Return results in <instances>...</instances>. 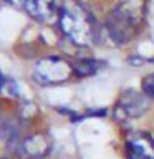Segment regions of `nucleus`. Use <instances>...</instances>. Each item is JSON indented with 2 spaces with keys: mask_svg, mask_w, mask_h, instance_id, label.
<instances>
[{
  "mask_svg": "<svg viewBox=\"0 0 154 159\" xmlns=\"http://www.w3.org/2000/svg\"><path fill=\"white\" fill-rule=\"evenodd\" d=\"M58 27L71 43L89 47L98 42V23L93 13L78 0H66L58 10Z\"/></svg>",
  "mask_w": 154,
  "mask_h": 159,
  "instance_id": "obj_1",
  "label": "nucleus"
},
{
  "mask_svg": "<svg viewBox=\"0 0 154 159\" xmlns=\"http://www.w3.org/2000/svg\"><path fill=\"white\" fill-rule=\"evenodd\" d=\"M146 2L144 0H119L109 10L104 28L116 45H126L141 30Z\"/></svg>",
  "mask_w": 154,
  "mask_h": 159,
  "instance_id": "obj_2",
  "label": "nucleus"
},
{
  "mask_svg": "<svg viewBox=\"0 0 154 159\" xmlns=\"http://www.w3.org/2000/svg\"><path fill=\"white\" fill-rule=\"evenodd\" d=\"M73 75V65L60 57H45L33 68V80L42 86L61 84Z\"/></svg>",
  "mask_w": 154,
  "mask_h": 159,
  "instance_id": "obj_3",
  "label": "nucleus"
},
{
  "mask_svg": "<svg viewBox=\"0 0 154 159\" xmlns=\"http://www.w3.org/2000/svg\"><path fill=\"white\" fill-rule=\"evenodd\" d=\"M147 108H149V98L144 93L134 91V89L123 91L121 98L118 101V111L123 113V116L126 118L143 116Z\"/></svg>",
  "mask_w": 154,
  "mask_h": 159,
  "instance_id": "obj_4",
  "label": "nucleus"
},
{
  "mask_svg": "<svg viewBox=\"0 0 154 159\" xmlns=\"http://www.w3.org/2000/svg\"><path fill=\"white\" fill-rule=\"evenodd\" d=\"M50 149H52V139H50V136L37 133V134L25 138L23 141H20L17 152L22 157H27V159H40V157L47 156L50 152Z\"/></svg>",
  "mask_w": 154,
  "mask_h": 159,
  "instance_id": "obj_5",
  "label": "nucleus"
},
{
  "mask_svg": "<svg viewBox=\"0 0 154 159\" xmlns=\"http://www.w3.org/2000/svg\"><path fill=\"white\" fill-rule=\"evenodd\" d=\"M128 159H154V141L146 133H136L124 144Z\"/></svg>",
  "mask_w": 154,
  "mask_h": 159,
  "instance_id": "obj_6",
  "label": "nucleus"
},
{
  "mask_svg": "<svg viewBox=\"0 0 154 159\" xmlns=\"http://www.w3.org/2000/svg\"><path fill=\"white\" fill-rule=\"evenodd\" d=\"M22 3L30 17L40 20V22L50 20L57 10L55 0H22Z\"/></svg>",
  "mask_w": 154,
  "mask_h": 159,
  "instance_id": "obj_7",
  "label": "nucleus"
},
{
  "mask_svg": "<svg viewBox=\"0 0 154 159\" xmlns=\"http://www.w3.org/2000/svg\"><path fill=\"white\" fill-rule=\"evenodd\" d=\"M103 66H104V61L93 60V58H83V60H78L76 63H73V75L75 76H79V78L93 76Z\"/></svg>",
  "mask_w": 154,
  "mask_h": 159,
  "instance_id": "obj_8",
  "label": "nucleus"
},
{
  "mask_svg": "<svg viewBox=\"0 0 154 159\" xmlns=\"http://www.w3.org/2000/svg\"><path fill=\"white\" fill-rule=\"evenodd\" d=\"M0 136H2V139H5L10 146L12 144H15V146L18 148V138H20V128L18 124L15 121H3L2 124H0Z\"/></svg>",
  "mask_w": 154,
  "mask_h": 159,
  "instance_id": "obj_9",
  "label": "nucleus"
},
{
  "mask_svg": "<svg viewBox=\"0 0 154 159\" xmlns=\"http://www.w3.org/2000/svg\"><path fill=\"white\" fill-rule=\"evenodd\" d=\"M0 93L5 96H18V88L17 83L12 78H7L0 73Z\"/></svg>",
  "mask_w": 154,
  "mask_h": 159,
  "instance_id": "obj_10",
  "label": "nucleus"
},
{
  "mask_svg": "<svg viewBox=\"0 0 154 159\" xmlns=\"http://www.w3.org/2000/svg\"><path fill=\"white\" fill-rule=\"evenodd\" d=\"M143 93L146 94L147 98H154V73L147 75V76L143 80Z\"/></svg>",
  "mask_w": 154,
  "mask_h": 159,
  "instance_id": "obj_11",
  "label": "nucleus"
},
{
  "mask_svg": "<svg viewBox=\"0 0 154 159\" xmlns=\"http://www.w3.org/2000/svg\"><path fill=\"white\" fill-rule=\"evenodd\" d=\"M0 159H5V157H0Z\"/></svg>",
  "mask_w": 154,
  "mask_h": 159,
  "instance_id": "obj_12",
  "label": "nucleus"
},
{
  "mask_svg": "<svg viewBox=\"0 0 154 159\" xmlns=\"http://www.w3.org/2000/svg\"><path fill=\"white\" fill-rule=\"evenodd\" d=\"M7 2H10V0H7Z\"/></svg>",
  "mask_w": 154,
  "mask_h": 159,
  "instance_id": "obj_13",
  "label": "nucleus"
}]
</instances>
